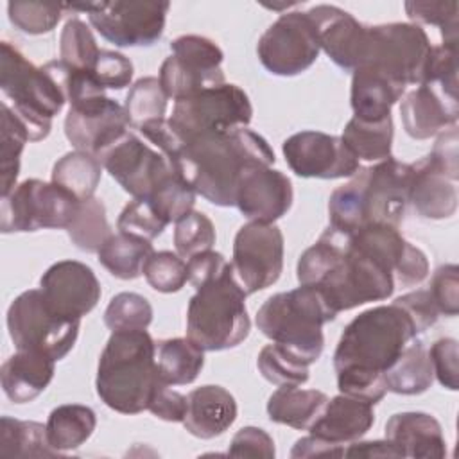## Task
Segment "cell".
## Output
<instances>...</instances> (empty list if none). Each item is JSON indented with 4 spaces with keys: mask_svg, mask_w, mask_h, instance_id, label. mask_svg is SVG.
I'll use <instances>...</instances> for the list:
<instances>
[{
    "mask_svg": "<svg viewBox=\"0 0 459 459\" xmlns=\"http://www.w3.org/2000/svg\"><path fill=\"white\" fill-rule=\"evenodd\" d=\"M418 333L412 317L394 301L360 312L344 326L333 351L339 393L378 403L387 393L385 371Z\"/></svg>",
    "mask_w": 459,
    "mask_h": 459,
    "instance_id": "6da1fadb",
    "label": "cell"
},
{
    "mask_svg": "<svg viewBox=\"0 0 459 459\" xmlns=\"http://www.w3.org/2000/svg\"><path fill=\"white\" fill-rule=\"evenodd\" d=\"M296 276L299 285L321 290L337 314L369 301H384L396 287L393 274L355 247L350 233L332 226L301 253Z\"/></svg>",
    "mask_w": 459,
    "mask_h": 459,
    "instance_id": "7a4b0ae2",
    "label": "cell"
},
{
    "mask_svg": "<svg viewBox=\"0 0 459 459\" xmlns=\"http://www.w3.org/2000/svg\"><path fill=\"white\" fill-rule=\"evenodd\" d=\"M274 151L258 133L238 127L204 134L188 143L176 163L197 195L215 206H235L240 174L251 165L271 167Z\"/></svg>",
    "mask_w": 459,
    "mask_h": 459,
    "instance_id": "3957f363",
    "label": "cell"
},
{
    "mask_svg": "<svg viewBox=\"0 0 459 459\" xmlns=\"http://www.w3.org/2000/svg\"><path fill=\"white\" fill-rule=\"evenodd\" d=\"M412 179V165L393 156L360 167L348 183L337 186L328 199L330 226L353 233L366 224L402 222Z\"/></svg>",
    "mask_w": 459,
    "mask_h": 459,
    "instance_id": "277c9868",
    "label": "cell"
},
{
    "mask_svg": "<svg viewBox=\"0 0 459 459\" xmlns=\"http://www.w3.org/2000/svg\"><path fill=\"white\" fill-rule=\"evenodd\" d=\"M156 342L147 330L111 332L97 368L99 398L120 414L147 411L152 389L160 382Z\"/></svg>",
    "mask_w": 459,
    "mask_h": 459,
    "instance_id": "5b68a950",
    "label": "cell"
},
{
    "mask_svg": "<svg viewBox=\"0 0 459 459\" xmlns=\"http://www.w3.org/2000/svg\"><path fill=\"white\" fill-rule=\"evenodd\" d=\"M335 316L321 290L299 285L267 298L256 312V326L273 342L310 366L325 348L323 325Z\"/></svg>",
    "mask_w": 459,
    "mask_h": 459,
    "instance_id": "8992f818",
    "label": "cell"
},
{
    "mask_svg": "<svg viewBox=\"0 0 459 459\" xmlns=\"http://www.w3.org/2000/svg\"><path fill=\"white\" fill-rule=\"evenodd\" d=\"M246 296L228 262L219 276L195 289L190 298L186 337L204 351H222L244 342L251 330Z\"/></svg>",
    "mask_w": 459,
    "mask_h": 459,
    "instance_id": "52a82bcc",
    "label": "cell"
},
{
    "mask_svg": "<svg viewBox=\"0 0 459 459\" xmlns=\"http://www.w3.org/2000/svg\"><path fill=\"white\" fill-rule=\"evenodd\" d=\"M0 88L13 100L11 108L25 126L30 142L47 138L52 118L66 102L50 65L36 66L13 43L2 41Z\"/></svg>",
    "mask_w": 459,
    "mask_h": 459,
    "instance_id": "ba28073f",
    "label": "cell"
},
{
    "mask_svg": "<svg viewBox=\"0 0 459 459\" xmlns=\"http://www.w3.org/2000/svg\"><path fill=\"white\" fill-rule=\"evenodd\" d=\"M79 328L81 319L57 314L41 289L22 292L7 308V330L16 350L43 353L54 360L72 351Z\"/></svg>",
    "mask_w": 459,
    "mask_h": 459,
    "instance_id": "9c48e42d",
    "label": "cell"
},
{
    "mask_svg": "<svg viewBox=\"0 0 459 459\" xmlns=\"http://www.w3.org/2000/svg\"><path fill=\"white\" fill-rule=\"evenodd\" d=\"M253 106L237 84H221L174 102L170 124L185 143L204 136L247 127Z\"/></svg>",
    "mask_w": 459,
    "mask_h": 459,
    "instance_id": "30bf717a",
    "label": "cell"
},
{
    "mask_svg": "<svg viewBox=\"0 0 459 459\" xmlns=\"http://www.w3.org/2000/svg\"><path fill=\"white\" fill-rule=\"evenodd\" d=\"M79 203L52 181L25 179L9 195L2 197L0 230L2 233L66 230L77 213Z\"/></svg>",
    "mask_w": 459,
    "mask_h": 459,
    "instance_id": "8fae6325",
    "label": "cell"
},
{
    "mask_svg": "<svg viewBox=\"0 0 459 459\" xmlns=\"http://www.w3.org/2000/svg\"><path fill=\"white\" fill-rule=\"evenodd\" d=\"M170 4L160 0H115L97 4H65L84 11L93 29L117 47H151L163 30Z\"/></svg>",
    "mask_w": 459,
    "mask_h": 459,
    "instance_id": "7c38bea8",
    "label": "cell"
},
{
    "mask_svg": "<svg viewBox=\"0 0 459 459\" xmlns=\"http://www.w3.org/2000/svg\"><path fill=\"white\" fill-rule=\"evenodd\" d=\"M434 45L414 23H382L368 27L364 65H371L402 84H421Z\"/></svg>",
    "mask_w": 459,
    "mask_h": 459,
    "instance_id": "4fadbf2b",
    "label": "cell"
},
{
    "mask_svg": "<svg viewBox=\"0 0 459 459\" xmlns=\"http://www.w3.org/2000/svg\"><path fill=\"white\" fill-rule=\"evenodd\" d=\"M170 50L158 75L169 99L181 100L226 82L221 68L224 54L213 39L183 34L170 43Z\"/></svg>",
    "mask_w": 459,
    "mask_h": 459,
    "instance_id": "5bb4252c",
    "label": "cell"
},
{
    "mask_svg": "<svg viewBox=\"0 0 459 459\" xmlns=\"http://www.w3.org/2000/svg\"><path fill=\"white\" fill-rule=\"evenodd\" d=\"M319 38L310 16L301 11L283 13L265 29L256 45L262 66L281 77L299 75L308 70L319 56Z\"/></svg>",
    "mask_w": 459,
    "mask_h": 459,
    "instance_id": "9a60e30c",
    "label": "cell"
},
{
    "mask_svg": "<svg viewBox=\"0 0 459 459\" xmlns=\"http://www.w3.org/2000/svg\"><path fill=\"white\" fill-rule=\"evenodd\" d=\"M231 271L246 294H255L278 281L283 271V233L273 222L240 226L233 240Z\"/></svg>",
    "mask_w": 459,
    "mask_h": 459,
    "instance_id": "2e32d148",
    "label": "cell"
},
{
    "mask_svg": "<svg viewBox=\"0 0 459 459\" xmlns=\"http://www.w3.org/2000/svg\"><path fill=\"white\" fill-rule=\"evenodd\" d=\"M97 160L108 174L134 199H147L156 185L178 169L160 151L151 149L129 129L104 147Z\"/></svg>",
    "mask_w": 459,
    "mask_h": 459,
    "instance_id": "e0dca14e",
    "label": "cell"
},
{
    "mask_svg": "<svg viewBox=\"0 0 459 459\" xmlns=\"http://www.w3.org/2000/svg\"><path fill=\"white\" fill-rule=\"evenodd\" d=\"M281 151L289 169L299 178H351L360 169V161L341 136L321 131L294 133L283 142Z\"/></svg>",
    "mask_w": 459,
    "mask_h": 459,
    "instance_id": "ac0fdd59",
    "label": "cell"
},
{
    "mask_svg": "<svg viewBox=\"0 0 459 459\" xmlns=\"http://www.w3.org/2000/svg\"><path fill=\"white\" fill-rule=\"evenodd\" d=\"M39 289L47 303L70 319L90 314L100 299V283L93 269L79 260L52 264L39 278Z\"/></svg>",
    "mask_w": 459,
    "mask_h": 459,
    "instance_id": "d6986e66",
    "label": "cell"
},
{
    "mask_svg": "<svg viewBox=\"0 0 459 459\" xmlns=\"http://www.w3.org/2000/svg\"><path fill=\"white\" fill-rule=\"evenodd\" d=\"M292 201V183L281 170L251 165L238 178L235 206L249 221L273 224L290 210Z\"/></svg>",
    "mask_w": 459,
    "mask_h": 459,
    "instance_id": "ffe728a7",
    "label": "cell"
},
{
    "mask_svg": "<svg viewBox=\"0 0 459 459\" xmlns=\"http://www.w3.org/2000/svg\"><path fill=\"white\" fill-rule=\"evenodd\" d=\"M129 118L122 104L104 97L81 106H70L65 117V136L75 151L97 156L129 129Z\"/></svg>",
    "mask_w": 459,
    "mask_h": 459,
    "instance_id": "44dd1931",
    "label": "cell"
},
{
    "mask_svg": "<svg viewBox=\"0 0 459 459\" xmlns=\"http://www.w3.org/2000/svg\"><path fill=\"white\" fill-rule=\"evenodd\" d=\"M316 25L319 47L342 70L362 66L368 52V25L335 5H314L307 11Z\"/></svg>",
    "mask_w": 459,
    "mask_h": 459,
    "instance_id": "7402d4cb",
    "label": "cell"
},
{
    "mask_svg": "<svg viewBox=\"0 0 459 459\" xmlns=\"http://www.w3.org/2000/svg\"><path fill=\"white\" fill-rule=\"evenodd\" d=\"M400 117L411 138L429 140L457 124L459 100L457 95L432 82H423L405 93L400 104Z\"/></svg>",
    "mask_w": 459,
    "mask_h": 459,
    "instance_id": "603a6c76",
    "label": "cell"
},
{
    "mask_svg": "<svg viewBox=\"0 0 459 459\" xmlns=\"http://www.w3.org/2000/svg\"><path fill=\"white\" fill-rule=\"evenodd\" d=\"M375 423L373 405L339 393L328 398L317 420L307 429L310 436L344 446L360 439Z\"/></svg>",
    "mask_w": 459,
    "mask_h": 459,
    "instance_id": "cb8c5ba5",
    "label": "cell"
},
{
    "mask_svg": "<svg viewBox=\"0 0 459 459\" xmlns=\"http://www.w3.org/2000/svg\"><path fill=\"white\" fill-rule=\"evenodd\" d=\"M385 439L398 450L400 457L443 459L446 441L439 421L420 411L396 412L385 423Z\"/></svg>",
    "mask_w": 459,
    "mask_h": 459,
    "instance_id": "d4e9b609",
    "label": "cell"
},
{
    "mask_svg": "<svg viewBox=\"0 0 459 459\" xmlns=\"http://www.w3.org/2000/svg\"><path fill=\"white\" fill-rule=\"evenodd\" d=\"M237 420V402L233 394L221 385H201L186 394L185 429L199 437L212 439L224 434Z\"/></svg>",
    "mask_w": 459,
    "mask_h": 459,
    "instance_id": "484cf974",
    "label": "cell"
},
{
    "mask_svg": "<svg viewBox=\"0 0 459 459\" xmlns=\"http://www.w3.org/2000/svg\"><path fill=\"white\" fill-rule=\"evenodd\" d=\"M412 165V179L409 188V203L423 219L441 221L448 219L457 210V186L455 181L445 176L434 161L421 158Z\"/></svg>",
    "mask_w": 459,
    "mask_h": 459,
    "instance_id": "4316f807",
    "label": "cell"
},
{
    "mask_svg": "<svg viewBox=\"0 0 459 459\" xmlns=\"http://www.w3.org/2000/svg\"><path fill=\"white\" fill-rule=\"evenodd\" d=\"M405 93V84L391 79L382 70L362 65L353 70L350 102L353 117L366 122H380L391 117V108Z\"/></svg>",
    "mask_w": 459,
    "mask_h": 459,
    "instance_id": "83f0119b",
    "label": "cell"
},
{
    "mask_svg": "<svg viewBox=\"0 0 459 459\" xmlns=\"http://www.w3.org/2000/svg\"><path fill=\"white\" fill-rule=\"evenodd\" d=\"M56 360L36 351L13 353L0 369L4 394L13 403H29L52 382Z\"/></svg>",
    "mask_w": 459,
    "mask_h": 459,
    "instance_id": "f1b7e54d",
    "label": "cell"
},
{
    "mask_svg": "<svg viewBox=\"0 0 459 459\" xmlns=\"http://www.w3.org/2000/svg\"><path fill=\"white\" fill-rule=\"evenodd\" d=\"M326 402L328 396L323 391L285 385L269 396L267 416L273 423L305 430L317 420Z\"/></svg>",
    "mask_w": 459,
    "mask_h": 459,
    "instance_id": "f546056e",
    "label": "cell"
},
{
    "mask_svg": "<svg viewBox=\"0 0 459 459\" xmlns=\"http://www.w3.org/2000/svg\"><path fill=\"white\" fill-rule=\"evenodd\" d=\"M48 445L59 454L84 445L97 427L95 411L81 403H65L50 411L47 420Z\"/></svg>",
    "mask_w": 459,
    "mask_h": 459,
    "instance_id": "4dcf8cb0",
    "label": "cell"
},
{
    "mask_svg": "<svg viewBox=\"0 0 459 459\" xmlns=\"http://www.w3.org/2000/svg\"><path fill=\"white\" fill-rule=\"evenodd\" d=\"M156 366L160 378L169 385H186L199 377L204 350L188 337L163 339L156 342Z\"/></svg>",
    "mask_w": 459,
    "mask_h": 459,
    "instance_id": "1f68e13d",
    "label": "cell"
},
{
    "mask_svg": "<svg viewBox=\"0 0 459 459\" xmlns=\"http://www.w3.org/2000/svg\"><path fill=\"white\" fill-rule=\"evenodd\" d=\"M434 382V371L429 359V350L412 339L398 360L385 371L387 391L405 396L425 393Z\"/></svg>",
    "mask_w": 459,
    "mask_h": 459,
    "instance_id": "d6a6232c",
    "label": "cell"
},
{
    "mask_svg": "<svg viewBox=\"0 0 459 459\" xmlns=\"http://www.w3.org/2000/svg\"><path fill=\"white\" fill-rule=\"evenodd\" d=\"M154 253L151 240L127 233L111 235L97 251L100 265L120 280H134L142 274L145 260Z\"/></svg>",
    "mask_w": 459,
    "mask_h": 459,
    "instance_id": "836d02e7",
    "label": "cell"
},
{
    "mask_svg": "<svg viewBox=\"0 0 459 459\" xmlns=\"http://www.w3.org/2000/svg\"><path fill=\"white\" fill-rule=\"evenodd\" d=\"M341 138L359 161H384L391 158L393 118L387 117L380 122H366L353 117L344 126Z\"/></svg>",
    "mask_w": 459,
    "mask_h": 459,
    "instance_id": "e575fe53",
    "label": "cell"
},
{
    "mask_svg": "<svg viewBox=\"0 0 459 459\" xmlns=\"http://www.w3.org/2000/svg\"><path fill=\"white\" fill-rule=\"evenodd\" d=\"M102 165L97 156L82 151L66 152L54 163L52 183L70 192L77 201L91 199L100 183Z\"/></svg>",
    "mask_w": 459,
    "mask_h": 459,
    "instance_id": "d590c367",
    "label": "cell"
},
{
    "mask_svg": "<svg viewBox=\"0 0 459 459\" xmlns=\"http://www.w3.org/2000/svg\"><path fill=\"white\" fill-rule=\"evenodd\" d=\"M0 454L23 457L59 455V452L48 445L47 427L38 421L16 420L9 416H2L0 420Z\"/></svg>",
    "mask_w": 459,
    "mask_h": 459,
    "instance_id": "8d00e7d4",
    "label": "cell"
},
{
    "mask_svg": "<svg viewBox=\"0 0 459 459\" xmlns=\"http://www.w3.org/2000/svg\"><path fill=\"white\" fill-rule=\"evenodd\" d=\"M30 142L22 120L7 102H2V143H0V183L2 197L9 195L20 174V156L25 143Z\"/></svg>",
    "mask_w": 459,
    "mask_h": 459,
    "instance_id": "74e56055",
    "label": "cell"
},
{
    "mask_svg": "<svg viewBox=\"0 0 459 459\" xmlns=\"http://www.w3.org/2000/svg\"><path fill=\"white\" fill-rule=\"evenodd\" d=\"M70 240L86 253H97L113 235L100 199L91 197L79 203L77 213L66 228Z\"/></svg>",
    "mask_w": 459,
    "mask_h": 459,
    "instance_id": "f35d334b",
    "label": "cell"
},
{
    "mask_svg": "<svg viewBox=\"0 0 459 459\" xmlns=\"http://www.w3.org/2000/svg\"><path fill=\"white\" fill-rule=\"evenodd\" d=\"M195 195H197L195 190L179 172V169H172L156 185V188L147 199L152 203L158 213L165 217L170 224V222H178L179 219H183L186 213L194 210Z\"/></svg>",
    "mask_w": 459,
    "mask_h": 459,
    "instance_id": "ab89813d",
    "label": "cell"
},
{
    "mask_svg": "<svg viewBox=\"0 0 459 459\" xmlns=\"http://www.w3.org/2000/svg\"><path fill=\"white\" fill-rule=\"evenodd\" d=\"M167 93L161 88L158 77L138 79L126 95L124 109L129 118V126L138 129L145 122L163 118L167 111Z\"/></svg>",
    "mask_w": 459,
    "mask_h": 459,
    "instance_id": "60d3db41",
    "label": "cell"
},
{
    "mask_svg": "<svg viewBox=\"0 0 459 459\" xmlns=\"http://www.w3.org/2000/svg\"><path fill=\"white\" fill-rule=\"evenodd\" d=\"M256 368L262 377L276 387L303 385L308 380V364L294 357L276 342L265 344L256 359Z\"/></svg>",
    "mask_w": 459,
    "mask_h": 459,
    "instance_id": "b9f144b4",
    "label": "cell"
},
{
    "mask_svg": "<svg viewBox=\"0 0 459 459\" xmlns=\"http://www.w3.org/2000/svg\"><path fill=\"white\" fill-rule=\"evenodd\" d=\"M99 54L100 48L97 47L90 27L79 18H70L61 30L59 59L74 70L91 72Z\"/></svg>",
    "mask_w": 459,
    "mask_h": 459,
    "instance_id": "7bdbcfd3",
    "label": "cell"
},
{
    "mask_svg": "<svg viewBox=\"0 0 459 459\" xmlns=\"http://www.w3.org/2000/svg\"><path fill=\"white\" fill-rule=\"evenodd\" d=\"M152 321V307L142 294L120 292L104 310V325L111 332L147 330Z\"/></svg>",
    "mask_w": 459,
    "mask_h": 459,
    "instance_id": "ee69618b",
    "label": "cell"
},
{
    "mask_svg": "<svg viewBox=\"0 0 459 459\" xmlns=\"http://www.w3.org/2000/svg\"><path fill=\"white\" fill-rule=\"evenodd\" d=\"M409 20L414 25H434L439 27L443 36V45H457V2H434V0H409L403 4Z\"/></svg>",
    "mask_w": 459,
    "mask_h": 459,
    "instance_id": "f6af8a7d",
    "label": "cell"
},
{
    "mask_svg": "<svg viewBox=\"0 0 459 459\" xmlns=\"http://www.w3.org/2000/svg\"><path fill=\"white\" fill-rule=\"evenodd\" d=\"M65 4H47L32 0H13L7 4L9 22L22 32L39 36L50 32L61 20Z\"/></svg>",
    "mask_w": 459,
    "mask_h": 459,
    "instance_id": "bcb514c9",
    "label": "cell"
},
{
    "mask_svg": "<svg viewBox=\"0 0 459 459\" xmlns=\"http://www.w3.org/2000/svg\"><path fill=\"white\" fill-rule=\"evenodd\" d=\"M142 274L158 292H178L188 281L186 262L172 251H154L143 264Z\"/></svg>",
    "mask_w": 459,
    "mask_h": 459,
    "instance_id": "7dc6e473",
    "label": "cell"
},
{
    "mask_svg": "<svg viewBox=\"0 0 459 459\" xmlns=\"http://www.w3.org/2000/svg\"><path fill=\"white\" fill-rule=\"evenodd\" d=\"M215 244L213 222L203 213L192 210L176 222L174 246L181 258H192L197 253L212 249Z\"/></svg>",
    "mask_w": 459,
    "mask_h": 459,
    "instance_id": "c3c4849f",
    "label": "cell"
},
{
    "mask_svg": "<svg viewBox=\"0 0 459 459\" xmlns=\"http://www.w3.org/2000/svg\"><path fill=\"white\" fill-rule=\"evenodd\" d=\"M169 221L158 213L149 199H133L124 206L118 215L117 228L120 233H127L138 238L154 240L163 233Z\"/></svg>",
    "mask_w": 459,
    "mask_h": 459,
    "instance_id": "681fc988",
    "label": "cell"
},
{
    "mask_svg": "<svg viewBox=\"0 0 459 459\" xmlns=\"http://www.w3.org/2000/svg\"><path fill=\"white\" fill-rule=\"evenodd\" d=\"M133 72L134 70L131 59L115 50H100L99 59L91 70L97 82L106 90H122L129 86Z\"/></svg>",
    "mask_w": 459,
    "mask_h": 459,
    "instance_id": "f907efd6",
    "label": "cell"
},
{
    "mask_svg": "<svg viewBox=\"0 0 459 459\" xmlns=\"http://www.w3.org/2000/svg\"><path fill=\"white\" fill-rule=\"evenodd\" d=\"M439 314L457 316L459 312V267L455 264H445L436 269L429 289Z\"/></svg>",
    "mask_w": 459,
    "mask_h": 459,
    "instance_id": "816d5d0a",
    "label": "cell"
},
{
    "mask_svg": "<svg viewBox=\"0 0 459 459\" xmlns=\"http://www.w3.org/2000/svg\"><path fill=\"white\" fill-rule=\"evenodd\" d=\"M429 359L437 382L448 391H457V341L452 337H441L434 341L429 350Z\"/></svg>",
    "mask_w": 459,
    "mask_h": 459,
    "instance_id": "f5cc1de1",
    "label": "cell"
},
{
    "mask_svg": "<svg viewBox=\"0 0 459 459\" xmlns=\"http://www.w3.org/2000/svg\"><path fill=\"white\" fill-rule=\"evenodd\" d=\"M228 455L231 457H260L273 459L276 455L273 437L260 427H242L233 436Z\"/></svg>",
    "mask_w": 459,
    "mask_h": 459,
    "instance_id": "db71d44e",
    "label": "cell"
},
{
    "mask_svg": "<svg viewBox=\"0 0 459 459\" xmlns=\"http://www.w3.org/2000/svg\"><path fill=\"white\" fill-rule=\"evenodd\" d=\"M138 131L143 134V138L147 142H151L170 163H178L183 149H185V142L183 138L178 134V131L172 127L170 120L167 118H158V120H151L145 122L143 126L138 127Z\"/></svg>",
    "mask_w": 459,
    "mask_h": 459,
    "instance_id": "11a10c76",
    "label": "cell"
},
{
    "mask_svg": "<svg viewBox=\"0 0 459 459\" xmlns=\"http://www.w3.org/2000/svg\"><path fill=\"white\" fill-rule=\"evenodd\" d=\"M147 411L163 421L179 423L186 412V396L170 389L167 382L160 380L151 393Z\"/></svg>",
    "mask_w": 459,
    "mask_h": 459,
    "instance_id": "9f6ffc18",
    "label": "cell"
},
{
    "mask_svg": "<svg viewBox=\"0 0 459 459\" xmlns=\"http://www.w3.org/2000/svg\"><path fill=\"white\" fill-rule=\"evenodd\" d=\"M459 134L457 126H450L445 131H441L436 138V143L432 151L429 152V158L434 161V165L445 172L446 178L452 181L459 179Z\"/></svg>",
    "mask_w": 459,
    "mask_h": 459,
    "instance_id": "6f0895ef",
    "label": "cell"
},
{
    "mask_svg": "<svg viewBox=\"0 0 459 459\" xmlns=\"http://www.w3.org/2000/svg\"><path fill=\"white\" fill-rule=\"evenodd\" d=\"M396 305H400L414 321L420 333L429 330L436 325L439 317V310L430 296L429 290H412L394 299Z\"/></svg>",
    "mask_w": 459,
    "mask_h": 459,
    "instance_id": "680465c9",
    "label": "cell"
},
{
    "mask_svg": "<svg viewBox=\"0 0 459 459\" xmlns=\"http://www.w3.org/2000/svg\"><path fill=\"white\" fill-rule=\"evenodd\" d=\"M226 265H228L226 258L221 253H217V251L208 249V251L197 253L192 258H188V262H186L188 281L195 289H199L206 281H210L215 276H219L224 271Z\"/></svg>",
    "mask_w": 459,
    "mask_h": 459,
    "instance_id": "91938a15",
    "label": "cell"
},
{
    "mask_svg": "<svg viewBox=\"0 0 459 459\" xmlns=\"http://www.w3.org/2000/svg\"><path fill=\"white\" fill-rule=\"evenodd\" d=\"M344 446L332 445L314 436L301 437L294 443L290 457H342Z\"/></svg>",
    "mask_w": 459,
    "mask_h": 459,
    "instance_id": "94428289",
    "label": "cell"
},
{
    "mask_svg": "<svg viewBox=\"0 0 459 459\" xmlns=\"http://www.w3.org/2000/svg\"><path fill=\"white\" fill-rule=\"evenodd\" d=\"M342 457H400L398 450L385 441H353L344 448Z\"/></svg>",
    "mask_w": 459,
    "mask_h": 459,
    "instance_id": "6125c7cd",
    "label": "cell"
}]
</instances>
